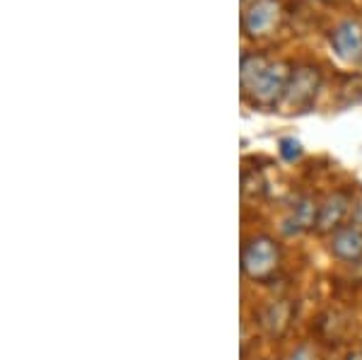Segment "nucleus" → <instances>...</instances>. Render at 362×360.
<instances>
[{
	"mask_svg": "<svg viewBox=\"0 0 362 360\" xmlns=\"http://www.w3.org/2000/svg\"><path fill=\"white\" fill-rule=\"evenodd\" d=\"M280 266V247L273 237L254 235L244 242L242 274L254 283H266L276 276Z\"/></svg>",
	"mask_w": 362,
	"mask_h": 360,
	"instance_id": "f257e3e1",
	"label": "nucleus"
},
{
	"mask_svg": "<svg viewBox=\"0 0 362 360\" xmlns=\"http://www.w3.org/2000/svg\"><path fill=\"white\" fill-rule=\"evenodd\" d=\"M290 66L285 61H271V66L259 75L254 85L244 92V97L256 107H276L283 102L285 87L290 80Z\"/></svg>",
	"mask_w": 362,
	"mask_h": 360,
	"instance_id": "f03ea898",
	"label": "nucleus"
},
{
	"mask_svg": "<svg viewBox=\"0 0 362 360\" xmlns=\"http://www.w3.org/2000/svg\"><path fill=\"white\" fill-rule=\"evenodd\" d=\"M321 87V73L317 66H309V63H302V66L293 68L288 80V87H285L283 102L288 109H309L317 100V92Z\"/></svg>",
	"mask_w": 362,
	"mask_h": 360,
	"instance_id": "7ed1b4c3",
	"label": "nucleus"
},
{
	"mask_svg": "<svg viewBox=\"0 0 362 360\" xmlns=\"http://www.w3.org/2000/svg\"><path fill=\"white\" fill-rule=\"evenodd\" d=\"M283 5L280 0H251L244 8L242 15V29L251 39H264L273 29L278 27Z\"/></svg>",
	"mask_w": 362,
	"mask_h": 360,
	"instance_id": "20e7f679",
	"label": "nucleus"
},
{
	"mask_svg": "<svg viewBox=\"0 0 362 360\" xmlns=\"http://www.w3.org/2000/svg\"><path fill=\"white\" fill-rule=\"evenodd\" d=\"M329 44L338 61L348 63V66H360L362 63V25L358 20L338 22L329 34Z\"/></svg>",
	"mask_w": 362,
	"mask_h": 360,
	"instance_id": "39448f33",
	"label": "nucleus"
},
{
	"mask_svg": "<svg viewBox=\"0 0 362 360\" xmlns=\"http://www.w3.org/2000/svg\"><path fill=\"white\" fill-rule=\"evenodd\" d=\"M350 211H353V199H350L348 191H334V194L326 196V201L321 203L317 230L334 235L338 228H343V220L350 216Z\"/></svg>",
	"mask_w": 362,
	"mask_h": 360,
	"instance_id": "423d86ee",
	"label": "nucleus"
},
{
	"mask_svg": "<svg viewBox=\"0 0 362 360\" xmlns=\"http://www.w3.org/2000/svg\"><path fill=\"white\" fill-rule=\"evenodd\" d=\"M331 254L341 261H360L362 259V230L355 225H343L331 235Z\"/></svg>",
	"mask_w": 362,
	"mask_h": 360,
	"instance_id": "0eeeda50",
	"label": "nucleus"
},
{
	"mask_svg": "<svg viewBox=\"0 0 362 360\" xmlns=\"http://www.w3.org/2000/svg\"><path fill=\"white\" fill-rule=\"evenodd\" d=\"M293 303L290 300H273V303H268L264 310H261V327H264V332L268 336H283L288 332L290 322H293Z\"/></svg>",
	"mask_w": 362,
	"mask_h": 360,
	"instance_id": "6e6552de",
	"label": "nucleus"
},
{
	"mask_svg": "<svg viewBox=\"0 0 362 360\" xmlns=\"http://www.w3.org/2000/svg\"><path fill=\"white\" fill-rule=\"evenodd\" d=\"M319 203L312 196H300L293 203V211L285 223L293 225V232H305V230H317L319 223Z\"/></svg>",
	"mask_w": 362,
	"mask_h": 360,
	"instance_id": "1a4fd4ad",
	"label": "nucleus"
},
{
	"mask_svg": "<svg viewBox=\"0 0 362 360\" xmlns=\"http://www.w3.org/2000/svg\"><path fill=\"white\" fill-rule=\"evenodd\" d=\"M273 58L264 54V51H247L242 56V63H239V85H242V95L249 90L251 85L259 80V75L271 66Z\"/></svg>",
	"mask_w": 362,
	"mask_h": 360,
	"instance_id": "9d476101",
	"label": "nucleus"
},
{
	"mask_svg": "<svg viewBox=\"0 0 362 360\" xmlns=\"http://www.w3.org/2000/svg\"><path fill=\"white\" fill-rule=\"evenodd\" d=\"M280 155H283V160L288 162H295L302 158V143L295 141V138H283L280 141Z\"/></svg>",
	"mask_w": 362,
	"mask_h": 360,
	"instance_id": "9b49d317",
	"label": "nucleus"
},
{
	"mask_svg": "<svg viewBox=\"0 0 362 360\" xmlns=\"http://www.w3.org/2000/svg\"><path fill=\"white\" fill-rule=\"evenodd\" d=\"M288 360H317V353H314V348H309V346H300L290 353Z\"/></svg>",
	"mask_w": 362,
	"mask_h": 360,
	"instance_id": "f8f14e48",
	"label": "nucleus"
},
{
	"mask_svg": "<svg viewBox=\"0 0 362 360\" xmlns=\"http://www.w3.org/2000/svg\"><path fill=\"white\" fill-rule=\"evenodd\" d=\"M350 225L362 230V196L358 201H353V211H350Z\"/></svg>",
	"mask_w": 362,
	"mask_h": 360,
	"instance_id": "ddd939ff",
	"label": "nucleus"
},
{
	"mask_svg": "<svg viewBox=\"0 0 362 360\" xmlns=\"http://www.w3.org/2000/svg\"><path fill=\"white\" fill-rule=\"evenodd\" d=\"M346 360H362V351H355V353H348Z\"/></svg>",
	"mask_w": 362,
	"mask_h": 360,
	"instance_id": "4468645a",
	"label": "nucleus"
},
{
	"mask_svg": "<svg viewBox=\"0 0 362 360\" xmlns=\"http://www.w3.org/2000/svg\"><path fill=\"white\" fill-rule=\"evenodd\" d=\"M321 3H331V0H321Z\"/></svg>",
	"mask_w": 362,
	"mask_h": 360,
	"instance_id": "2eb2a0df",
	"label": "nucleus"
}]
</instances>
